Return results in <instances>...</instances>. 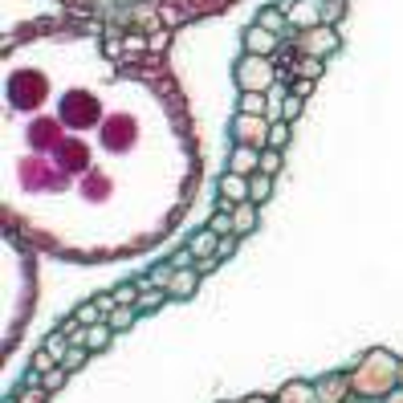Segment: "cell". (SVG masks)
Returning <instances> with one entry per match:
<instances>
[{
	"label": "cell",
	"instance_id": "6da1fadb",
	"mask_svg": "<svg viewBox=\"0 0 403 403\" xmlns=\"http://www.w3.org/2000/svg\"><path fill=\"white\" fill-rule=\"evenodd\" d=\"M237 142H244V147H257V151H265V147H269V126H265L261 115H240V119H237Z\"/></svg>",
	"mask_w": 403,
	"mask_h": 403
},
{
	"label": "cell",
	"instance_id": "7a4b0ae2",
	"mask_svg": "<svg viewBox=\"0 0 403 403\" xmlns=\"http://www.w3.org/2000/svg\"><path fill=\"white\" fill-rule=\"evenodd\" d=\"M273 49H277V33H269L265 24L244 29V53H253V57H269Z\"/></svg>",
	"mask_w": 403,
	"mask_h": 403
},
{
	"label": "cell",
	"instance_id": "3957f363",
	"mask_svg": "<svg viewBox=\"0 0 403 403\" xmlns=\"http://www.w3.org/2000/svg\"><path fill=\"white\" fill-rule=\"evenodd\" d=\"M269 78H273V70L265 66L261 57H253V53H249V57L240 61V86H244V90H261Z\"/></svg>",
	"mask_w": 403,
	"mask_h": 403
},
{
	"label": "cell",
	"instance_id": "277c9868",
	"mask_svg": "<svg viewBox=\"0 0 403 403\" xmlns=\"http://www.w3.org/2000/svg\"><path fill=\"white\" fill-rule=\"evenodd\" d=\"M314 391H318V403H342L351 395V379L346 375H326V379L314 383Z\"/></svg>",
	"mask_w": 403,
	"mask_h": 403
},
{
	"label": "cell",
	"instance_id": "5b68a950",
	"mask_svg": "<svg viewBox=\"0 0 403 403\" xmlns=\"http://www.w3.org/2000/svg\"><path fill=\"white\" fill-rule=\"evenodd\" d=\"M216 191L224 196V204H244V200H249V175H237V171H228V175H220Z\"/></svg>",
	"mask_w": 403,
	"mask_h": 403
},
{
	"label": "cell",
	"instance_id": "8992f818",
	"mask_svg": "<svg viewBox=\"0 0 403 403\" xmlns=\"http://www.w3.org/2000/svg\"><path fill=\"white\" fill-rule=\"evenodd\" d=\"M228 171H237V175H253V171H261V151L237 142V147H233V167H228Z\"/></svg>",
	"mask_w": 403,
	"mask_h": 403
},
{
	"label": "cell",
	"instance_id": "52a82bcc",
	"mask_svg": "<svg viewBox=\"0 0 403 403\" xmlns=\"http://www.w3.org/2000/svg\"><path fill=\"white\" fill-rule=\"evenodd\" d=\"M200 277H204V273H200L196 265H191V269H175V277H171V289H167V293H171V298H191Z\"/></svg>",
	"mask_w": 403,
	"mask_h": 403
},
{
	"label": "cell",
	"instance_id": "ba28073f",
	"mask_svg": "<svg viewBox=\"0 0 403 403\" xmlns=\"http://www.w3.org/2000/svg\"><path fill=\"white\" fill-rule=\"evenodd\" d=\"M253 228H257V204H253V200L233 204V233L244 237V233H253Z\"/></svg>",
	"mask_w": 403,
	"mask_h": 403
},
{
	"label": "cell",
	"instance_id": "9c48e42d",
	"mask_svg": "<svg viewBox=\"0 0 403 403\" xmlns=\"http://www.w3.org/2000/svg\"><path fill=\"white\" fill-rule=\"evenodd\" d=\"M216 244H220V233H212V228H200V233L188 240V249L196 253V261H204V257H216Z\"/></svg>",
	"mask_w": 403,
	"mask_h": 403
},
{
	"label": "cell",
	"instance_id": "30bf717a",
	"mask_svg": "<svg viewBox=\"0 0 403 403\" xmlns=\"http://www.w3.org/2000/svg\"><path fill=\"white\" fill-rule=\"evenodd\" d=\"M110 338H115V326H110V322L86 326V351H90V355H94V351H106V346H110Z\"/></svg>",
	"mask_w": 403,
	"mask_h": 403
},
{
	"label": "cell",
	"instance_id": "8fae6325",
	"mask_svg": "<svg viewBox=\"0 0 403 403\" xmlns=\"http://www.w3.org/2000/svg\"><path fill=\"white\" fill-rule=\"evenodd\" d=\"M281 403H318V391L314 383H289L281 391Z\"/></svg>",
	"mask_w": 403,
	"mask_h": 403
},
{
	"label": "cell",
	"instance_id": "7c38bea8",
	"mask_svg": "<svg viewBox=\"0 0 403 403\" xmlns=\"http://www.w3.org/2000/svg\"><path fill=\"white\" fill-rule=\"evenodd\" d=\"M102 314H106V309H102V302H82V306L73 309V318L70 322H78V326H98V318H102Z\"/></svg>",
	"mask_w": 403,
	"mask_h": 403
},
{
	"label": "cell",
	"instance_id": "4fadbf2b",
	"mask_svg": "<svg viewBox=\"0 0 403 403\" xmlns=\"http://www.w3.org/2000/svg\"><path fill=\"white\" fill-rule=\"evenodd\" d=\"M269 188H273V175H265V171L249 175V200H253V204H265V200H269Z\"/></svg>",
	"mask_w": 403,
	"mask_h": 403
},
{
	"label": "cell",
	"instance_id": "5bb4252c",
	"mask_svg": "<svg viewBox=\"0 0 403 403\" xmlns=\"http://www.w3.org/2000/svg\"><path fill=\"white\" fill-rule=\"evenodd\" d=\"M163 302H167V289L151 285V289H142V293H139V314H155Z\"/></svg>",
	"mask_w": 403,
	"mask_h": 403
},
{
	"label": "cell",
	"instance_id": "9a60e30c",
	"mask_svg": "<svg viewBox=\"0 0 403 403\" xmlns=\"http://www.w3.org/2000/svg\"><path fill=\"white\" fill-rule=\"evenodd\" d=\"M135 318H139V306H115L110 314H106V322L115 326V334H119V330H126V326H131Z\"/></svg>",
	"mask_w": 403,
	"mask_h": 403
},
{
	"label": "cell",
	"instance_id": "2e32d148",
	"mask_svg": "<svg viewBox=\"0 0 403 403\" xmlns=\"http://www.w3.org/2000/svg\"><path fill=\"white\" fill-rule=\"evenodd\" d=\"M41 351H49V355L57 358V362H61V358L70 355V330H57V334H49L45 338V346H41Z\"/></svg>",
	"mask_w": 403,
	"mask_h": 403
},
{
	"label": "cell",
	"instance_id": "e0dca14e",
	"mask_svg": "<svg viewBox=\"0 0 403 403\" xmlns=\"http://www.w3.org/2000/svg\"><path fill=\"white\" fill-rule=\"evenodd\" d=\"M265 106H269V98L261 90H244L240 94V115H265Z\"/></svg>",
	"mask_w": 403,
	"mask_h": 403
},
{
	"label": "cell",
	"instance_id": "ac0fdd59",
	"mask_svg": "<svg viewBox=\"0 0 403 403\" xmlns=\"http://www.w3.org/2000/svg\"><path fill=\"white\" fill-rule=\"evenodd\" d=\"M334 45H338V37H334L330 29H314V33L306 37V49L314 53V57H318V49H334Z\"/></svg>",
	"mask_w": 403,
	"mask_h": 403
},
{
	"label": "cell",
	"instance_id": "d6986e66",
	"mask_svg": "<svg viewBox=\"0 0 403 403\" xmlns=\"http://www.w3.org/2000/svg\"><path fill=\"white\" fill-rule=\"evenodd\" d=\"M298 78H309V82H318V78H322V57L306 53V57L298 61Z\"/></svg>",
	"mask_w": 403,
	"mask_h": 403
},
{
	"label": "cell",
	"instance_id": "ffe728a7",
	"mask_svg": "<svg viewBox=\"0 0 403 403\" xmlns=\"http://www.w3.org/2000/svg\"><path fill=\"white\" fill-rule=\"evenodd\" d=\"M289 135H293V131H289V122H285V119L269 122V147H277V151H281L285 142H289Z\"/></svg>",
	"mask_w": 403,
	"mask_h": 403
},
{
	"label": "cell",
	"instance_id": "44dd1931",
	"mask_svg": "<svg viewBox=\"0 0 403 403\" xmlns=\"http://www.w3.org/2000/svg\"><path fill=\"white\" fill-rule=\"evenodd\" d=\"M257 24H265L269 33H281V29H285V13H281V8H261V21H257Z\"/></svg>",
	"mask_w": 403,
	"mask_h": 403
},
{
	"label": "cell",
	"instance_id": "7402d4cb",
	"mask_svg": "<svg viewBox=\"0 0 403 403\" xmlns=\"http://www.w3.org/2000/svg\"><path fill=\"white\" fill-rule=\"evenodd\" d=\"M261 171L265 175H277V171H281V151H277V147H265L261 151Z\"/></svg>",
	"mask_w": 403,
	"mask_h": 403
},
{
	"label": "cell",
	"instance_id": "603a6c76",
	"mask_svg": "<svg viewBox=\"0 0 403 403\" xmlns=\"http://www.w3.org/2000/svg\"><path fill=\"white\" fill-rule=\"evenodd\" d=\"M110 298H115V306H139V285H119Z\"/></svg>",
	"mask_w": 403,
	"mask_h": 403
},
{
	"label": "cell",
	"instance_id": "cb8c5ba5",
	"mask_svg": "<svg viewBox=\"0 0 403 403\" xmlns=\"http://www.w3.org/2000/svg\"><path fill=\"white\" fill-rule=\"evenodd\" d=\"M86 358H90V351H86V346H70V355L61 358V367H66V371H78Z\"/></svg>",
	"mask_w": 403,
	"mask_h": 403
},
{
	"label": "cell",
	"instance_id": "d4e9b609",
	"mask_svg": "<svg viewBox=\"0 0 403 403\" xmlns=\"http://www.w3.org/2000/svg\"><path fill=\"white\" fill-rule=\"evenodd\" d=\"M13 403H49V391L41 387V391H29V387H21L17 395H13Z\"/></svg>",
	"mask_w": 403,
	"mask_h": 403
},
{
	"label": "cell",
	"instance_id": "484cf974",
	"mask_svg": "<svg viewBox=\"0 0 403 403\" xmlns=\"http://www.w3.org/2000/svg\"><path fill=\"white\" fill-rule=\"evenodd\" d=\"M66 375H70V371H66V367H53V371H49V375H41V387H45V391H57V387H61V383H66Z\"/></svg>",
	"mask_w": 403,
	"mask_h": 403
},
{
	"label": "cell",
	"instance_id": "4316f807",
	"mask_svg": "<svg viewBox=\"0 0 403 403\" xmlns=\"http://www.w3.org/2000/svg\"><path fill=\"white\" fill-rule=\"evenodd\" d=\"M237 233H228V237H220V244H216V257H220V261H224V257H233V253H237Z\"/></svg>",
	"mask_w": 403,
	"mask_h": 403
},
{
	"label": "cell",
	"instance_id": "83f0119b",
	"mask_svg": "<svg viewBox=\"0 0 403 403\" xmlns=\"http://www.w3.org/2000/svg\"><path fill=\"white\" fill-rule=\"evenodd\" d=\"M53 367H57V358L49 355V351H41V355L33 358V371H37V375H49V371H53Z\"/></svg>",
	"mask_w": 403,
	"mask_h": 403
},
{
	"label": "cell",
	"instance_id": "f1b7e54d",
	"mask_svg": "<svg viewBox=\"0 0 403 403\" xmlns=\"http://www.w3.org/2000/svg\"><path fill=\"white\" fill-rule=\"evenodd\" d=\"M302 102H306V98L289 94V98H285V110H281V119H285V122H289V119H298V115H302Z\"/></svg>",
	"mask_w": 403,
	"mask_h": 403
},
{
	"label": "cell",
	"instance_id": "f546056e",
	"mask_svg": "<svg viewBox=\"0 0 403 403\" xmlns=\"http://www.w3.org/2000/svg\"><path fill=\"white\" fill-rule=\"evenodd\" d=\"M171 265H175V269H191V265H196V253H191V249H179V253H171Z\"/></svg>",
	"mask_w": 403,
	"mask_h": 403
},
{
	"label": "cell",
	"instance_id": "4dcf8cb0",
	"mask_svg": "<svg viewBox=\"0 0 403 403\" xmlns=\"http://www.w3.org/2000/svg\"><path fill=\"white\" fill-rule=\"evenodd\" d=\"M309 90H314V82H309V78H298L289 94H298V98H309Z\"/></svg>",
	"mask_w": 403,
	"mask_h": 403
},
{
	"label": "cell",
	"instance_id": "1f68e13d",
	"mask_svg": "<svg viewBox=\"0 0 403 403\" xmlns=\"http://www.w3.org/2000/svg\"><path fill=\"white\" fill-rule=\"evenodd\" d=\"M216 265H220V257H204V261H196V269L200 273H216Z\"/></svg>",
	"mask_w": 403,
	"mask_h": 403
},
{
	"label": "cell",
	"instance_id": "d6a6232c",
	"mask_svg": "<svg viewBox=\"0 0 403 403\" xmlns=\"http://www.w3.org/2000/svg\"><path fill=\"white\" fill-rule=\"evenodd\" d=\"M342 8H346L342 0H330V8H326V17H330V21H334V17H342Z\"/></svg>",
	"mask_w": 403,
	"mask_h": 403
},
{
	"label": "cell",
	"instance_id": "836d02e7",
	"mask_svg": "<svg viewBox=\"0 0 403 403\" xmlns=\"http://www.w3.org/2000/svg\"><path fill=\"white\" fill-rule=\"evenodd\" d=\"M106 53H110V57H119V53H122V41H119V37H110V41H106Z\"/></svg>",
	"mask_w": 403,
	"mask_h": 403
},
{
	"label": "cell",
	"instance_id": "e575fe53",
	"mask_svg": "<svg viewBox=\"0 0 403 403\" xmlns=\"http://www.w3.org/2000/svg\"><path fill=\"white\" fill-rule=\"evenodd\" d=\"M244 403H281V400H269V395H249Z\"/></svg>",
	"mask_w": 403,
	"mask_h": 403
},
{
	"label": "cell",
	"instance_id": "d590c367",
	"mask_svg": "<svg viewBox=\"0 0 403 403\" xmlns=\"http://www.w3.org/2000/svg\"><path fill=\"white\" fill-rule=\"evenodd\" d=\"M395 379H400V383H403V362H400V375H395Z\"/></svg>",
	"mask_w": 403,
	"mask_h": 403
}]
</instances>
